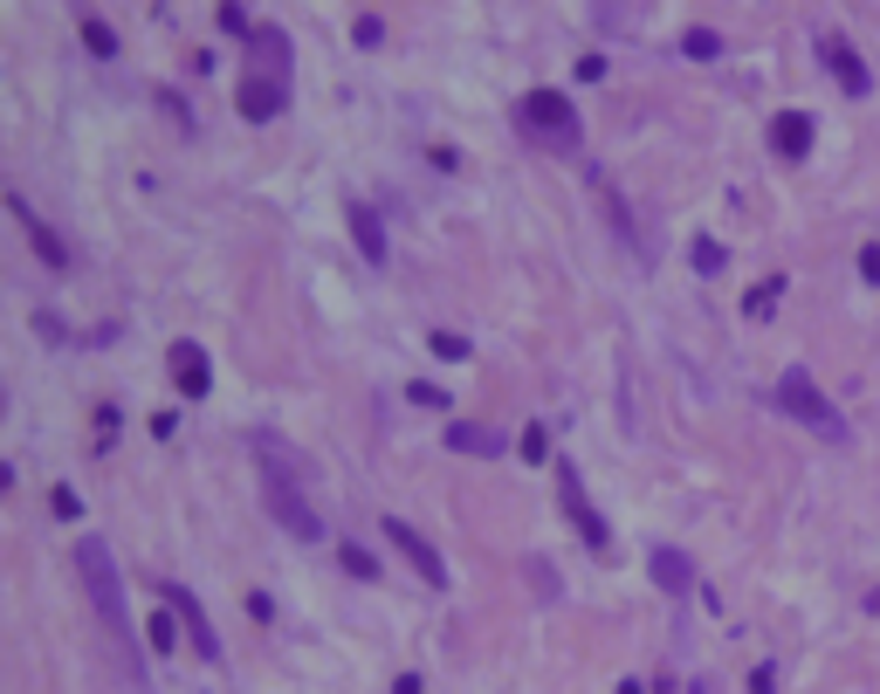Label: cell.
<instances>
[{
    "label": "cell",
    "mask_w": 880,
    "mask_h": 694,
    "mask_svg": "<svg viewBox=\"0 0 880 694\" xmlns=\"http://www.w3.org/2000/svg\"><path fill=\"white\" fill-rule=\"evenodd\" d=\"M406 399H413V406H448V392H440V385H427V378H420V385H413V392H406Z\"/></svg>",
    "instance_id": "obj_27"
},
{
    "label": "cell",
    "mask_w": 880,
    "mask_h": 694,
    "mask_svg": "<svg viewBox=\"0 0 880 694\" xmlns=\"http://www.w3.org/2000/svg\"><path fill=\"white\" fill-rule=\"evenodd\" d=\"M351 42H358V48H379V42H385V21H379V14H358V21H351Z\"/></svg>",
    "instance_id": "obj_23"
},
{
    "label": "cell",
    "mask_w": 880,
    "mask_h": 694,
    "mask_svg": "<svg viewBox=\"0 0 880 694\" xmlns=\"http://www.w3.org/2000/svg\"><path fill=\"white\" fill-rule=\"evenodd\" d=\"M393 694H420V674H399V687Z\"/></svg>",
    "instance_id": "obj_32"
},
{
    "label": "cell",
    "mask_w": 880,
    "mask_h": 694,
    "mask_svg": "<svg viewBox=\"0 0 880 694\" xmlns=\"http://www.w3.org/2000/svg\"><path fill=\"white\" fill-rule=\"evenodd\" d=\"M433 357H469V338H454V330H433Z\"/></svg>",
    "instance_id": "obj_26"
},
{
    "label": "cell",
    "mask_w": 880,
    "mask_h": 694,
    "mask_svg": "<svg viewBox=\"0 0 880 694\" xmlns=\"http://www.w3.org/2000/svg\"><path fill=\"white\" fill-rule=\"evenodd\" d=\"M770 406H778L785 420L812 426L819 441H833V447H846V441H853V433H846V413H839V406H833V399L819 392V385H812L805 372H785L778 385H770Z\"/></svg>",
    "instance_id": "obj_2"
},
{
    "label": "cell",
    "mask_w": 880,
    "mask_h": 694,
    "mask_svg": "<svg viewBox=\"0 0 880 694\" xmlns=\"http://www.w3.org/2000/svg\"><path fill=\"white\" fill-rule=\"evenodd\" d=\"M8 214H14V227H21V235L35 241V254H42L48 269H69V248H63V235H56V227H48V220H42V214H35L21 193H8Z\"/></svg>",
    "instance_id": "obj_7"
},
{
    "label": "cell",
    "mask_w": 880,
    "mask_h": 694,
    "mask_svg": "<svg viewBox=\"0 0 880 694\" xmlns=\"http://www.w3.org/2000/svg\"><path fill=\"white\" fill-rule=\"evenodd\" d=\"M221 29H227V35H248V42L262 35V29H255V14H248V8H221Z\"/></svg>",
    "instance_id": "obj_25"
},
{
    "label": "cell",
    "mask_w": 880,
    "mask_h": 694,
    "mask_svg": "<svg viewBox=\"0 0 880 694\" xmlns=\"http://www.w3.org/2000/svg\"><path fill=\"white\" fill-rule=\"evenodd\" d=\"M166 605L179 612V626H187L193 653H200V660H221V639H214V626H206V612H200L193 591H187V584H166Z\"/></svg>",
    "instance_id": "obj_10"
},
{
    "label": "cell",
    "mask_w": 880,
    "mask_h": 694,
    "mask_svg": "<svg viewBox=\"0 0 880 694\" xmlns=\"http://www.w3.org/2000/svg\"><path fill=\"white\" fill-rule=\"evenodd\" d=\"M56 516H63V523H76V516H83V502H76V488H56Z\"/></svg>",
    "instance_id": "obj_28"
},
{
    "label": "cell",
    "mask_w": 880,
    "mask_h": 694,
    "mask_svg": "<svg viewBox=\"0 0 880 694\" xmlns=\"http://www.w3.org/2000/svg\"><path fill=\"white\" fill-rule=\"evenodd\" d=\"M262 502H269V516H275V530H290L296 544H324V516L303 502V488L290 481V475H269V488H262Z\"/></svg>",
    "instance_id": "obj_4"
},
{
    "label": "cell",
    "mask_w": 880,
    "mask_h": 694,
    "mask_svg": "<svg viewBox=\"0 0 880 694\" xmlns=\"http://www.w3.org/2000/svg\"><path fill=\"white\" fill-rule=\"evenodd\" d=\"M145 639H151V647H159V653H172V647H179V612L166 605V612H159V619H151V626H145Z\"/></svg>",
    "instance_id": "obj_20"
},
{
    "label": "cell",
    "mask_w": 880,
    "mask_h": 694,
    "mask_svg": "<svg viewBox=\"0 0 880 694\" xmlns=\"http://www.w3.org/2000/svg\"><path fill=\"white\" fill-rule=\"evenodd\" d=\"M248 76H275V83H290V42H282V29H262L248 42Z\"/></svg>",
    "instance_id": "obj_14"
},
{
    "label": "cell",
    "mask_w": 880,
    "mask_h": 694,
    "mask_svg": "<svg viewBox=\"0 0 880 694\" xmlns=\"http://www.w3.org/2000/svg\"><path fill=\"white\" fill-rule=\"evenodd\" d=\"M76 571H83V591H90L97 619L111 626V653H117V667H124L132 681H145L138 626H132V612H124V584H117V564H111V550H103L97 536H83V544H76Z\"/></svg>",
    "instance_id": "obj_1"
},
{
    "label": "cell",
    "mask_w": 880,
    "mask_h": 694,
    "mask_svg": "<svg viewBox=\"0 0 880 694\" xmlns=\"http://www.w3.org/2000/svg\"><path fill=\"white\" fill-rule=\"evenodd\" d=\"M681 56H688V62H715V56H722V35H709V29H688Z\"/></svg>",
    "instance_id": "obj_19"
},
{
    "label": "cell",
    "mask_w": 880,
    "mask_h": 694,
    "mask_svg": "<svg viewBox=\"0 0 880 694\" xmlns=\"http://www.w3.org/2000/svg\"><path fill=\"white\" fill-rule=\"evenodd\" d=\"M345 220H351V241H358V254H365L372 269H385V227H379V207L351 200V207H345Z\"/></svg>",
    "instance_id": "obj_12"
},
{
    "label": "cell",
    "mask_w": 880,
    "mask_h": 694,
    "mask_svg": "<svg viewBox=\"0 0 880 694\" xmlns=\"http://www.w3.org/2000/svg\"><path fill=\"white\" fill-rule=\"evenodd\" d=\"M749 694H778V674H770V667H757V674H749Z\"/></svg>",
    "instance_id": "obj_30"
},
{
    "label": "cell",
    "mask_w": 880,
    "mask_h": 694,
    "mask_svg": "<svg viewBox=\"0 0 880 694\" xmlns=\"http://www.w3.org/2000/svg\"><path fill=\"white\" fill-rule=\"evenodd\" d=\"M688 262H695V275H722V262H730V254H722V248H715V241L702 235V241L688 248Z\"/></svg>",
    "instance_id": "obj_21"
},
{
    "label": "cell",
    "mask_w": 880,
    "mask_h": 694,
    "mask_svg": "<svg viewBox=\"0 0 880 694\" xmlns=\"http://www.w3.org/2000/svg\"><path fill=\"white\" fill-rule=\"evenodd\" d=\"M440 441H448L454 454H488V460L503 454V433H488V426H475V420H454L448 433H440Z\"/></svg>",
    "instance_id": "obj_16"
},
{
    "label": "cell",
    "mask_w": 880,
    "mask_h": 694,
    "mask_svg": "<svg viewBox=\"0 0 880 694\" xmlns=\"http://www.w3.org/2000/svg\"><path fill=\"white\" fill-rule=\"evenodd\" d=\"M867 612H880V584H873V591H867Z\"/></svg>",
    "instance_id": "obj_33"
},
{
    "label": "cell",
    "mask_w": 880,
    "mask_h": 694,
    "mask_svg": "<svg viewBox=\"0 0 880 694\" xmlns=\"http://www.w3.org/2000/svg\"><path fill=\"white\" fill-rule=\"evenodd\" d=\"M646 571H654V584L667 591V599H681V591H695V564H688L681 550H654V564H646Z\"/></svg>",
    "instance_id": "obj_15"
},
{
    "label": "cell",
    "mask_w": 880,
    "mask_h": 694,
    "mask_svg": "<svg viewBox=\"0 0 880 694\" xmlns=\"http://www.w3.org/2000/svg\"><path fill=\"white\" fill-rule=\"evenodd\" d=\"M819 56H825V69H833V83H839L846 96H867V90H873V69H867L860 56H853V42H846V35H825V42H819Z\"/></svg>",
    "instance_id": "obj_8"
},
{
    "label": "cell",
    "mask_w": 880,
    "mask_h": 694,
    "mask_svg": "<svg viewBox=\"0 0 880 694\" xmlns=\"http://www.w3.org/2000/svg\"><path fill=\"white\" fill-rule=\"evenodd\" d=\"M282 104H290V83H275V76H241V117L269 124Z\"/></svg>",
    "instance_id": "obj_11"
},
{
    "label": "cell",
    "mask_w": 880,
    "mask_h": 694,
    "mask_svg": "<svg viewBox=\"0 0 880 694\" xmlns=\"http://www.w3.org/2000/svg\"><path fill=\"white\" fill-rule=\"evenodd\" d=\"M778 296H785V282H757V289L743 296V317H770V310H778Z\"/></svg>",
    "instance_id": "obj_18"
},
{
    "label": "cell",
    "mask_w": 880,
    "mask_h": 694,
    "mask_svg": "<svg viewBox=\"0 0 880 694\" xmlns=\"http://www.w3.org/2000/svg\"><path fill=\"white\" fill-rule=\"evenodd\" d=\"M76 29H83V48H90V56H103V62H111V56H117V35H111V29H103V21H97V14H76Z\"/></svg>",
    "instance_id": "obj_17"
},
{
    "label": "cell",
    "mask_w": 880,
    "mask_h": 694,
    "mask_svg": "<svg viewBox=\"0 0 880 694\" xmlns=\"http://www.w3.org/2000/svg\"><path fill=\"white\" fill-rule=\"evenodd\" d=\"M385 544H393V550H399V557H406V564H413V571H420V578L433 584V591H440V584H448V564H440V550H433V544H427V536H420V530H413L406 516H385Z\"/></svg>",
    "instance_id": "obj_6"
},
{
    "label": "cell",
    "mask_w": 880,
    "mask_h": 694,
    "mask_svg": "<svg viewBox=\"0 0 880 694\" xmlns=\"http://www.w3.org/2000/svg\"><path fill=\"white\" fill-rule=\"evenodd\" d=\"M166 365H172V385H179L187 399H206V385H214V365H206V351H200L193 338L166 344Z\"/></svg>",
    "instance_id": "obj_9"
},
{
    "label": "cell",
    "mask_w": 880,
    "mask_h": 694,
    "mask_svg": "<svg viewBox=\"0 0 880 694\" xmlns=\"http://www.w3.org/2000/svg\"><path fill=\"white\" fill-rule=\"evenodd\" d=\"M770 151H778V159H805L812 151V117L805 111H778L770 117Z\"/></svg>",
    "instance_id": "obj_13"
},
{
    "label": "cell",
    "mask_w": 880,
    "mask_h": 694,
    "mask_svg": "<svg viewBox=\"0 0 880 694\" xmlns=\"http://www.w3.org/2000/svg\"><path fill=\"white\" fill-rule=\"evenodd\" d=\"M860 275H867V282H880V248H860Z\"/></svg>",
    "instance_id": "obj_31"
},
{
    "label": "cell",
    "mask_w": 880,
    "mask_h": 694,
    "mask_svg": "<svg viewBox=\"0 0 880 694\" xmlns=\"http://www.w3.org/2000/svg\"><path fill=\"white\" fill-rule=\"evenodd\" d=\"M606 76V56H578V83H599Z\"/></svg>",
    "instance_id": "obj_29"
},
{
    "label": "cell",
    "mask_w": 880,
    "mask_h": 694,
    "mask_svg": "<svg viewBox=\"0 0 880 694\" xmlns=\"http://www.w3.org/2000/svg\"><path fill=\"white\" fill-rule=\"evenodd\" d=\"M557 502H564V516H572V530L585 536V550H612V530H606L599 509L585 502V481H578L572 460H557Z\"/></svg>",
    "instance_id": "obj_5"
},
{
    "label": "cell",
    "mask_w": 880,
    "mask_h": 694,
    "mask_svg": "<svg viewBox=\"0 0 880 694\" xmlns=\"http://www.w3.org/2000/svg\"><path fill=\"white\" fill-rule=\"evenodd\" d=\"M338 557H345V571H351V578H379V557H372V550H358V544H345Z\"/></svg>",
    "instance_id": "obj_24"
},
{
    "label": "cell",
    "mask_w": 880,
    "mask_h": 694,
    "mask_svg": "<svg viewBox=\"0 0 880 694\" xmlns=\"http://www.w3.org/2000/svg\"><path fill=\"white\" fill-rule=\"evenodd\" d=\"M516 124H523L537 145H551V151H578L585 145V124L572 111V96H557V90H530L523 104H516Z\"/></svg>",
    "instance_id": "obj_3"
},
{
    "label": "cell",
    "mask_w": 880,
    "mask_h": 694,
    "mask_svg": "<svg viewBox=\"0 0 880 694\" xmlns=\"http://www.w3.org/2000/svg\"><path fill=\"white\" fill-rule=\"evenodd\" d=\"M516 454H523V460H537V468H543V460H551V426H523V441H516Z\"/></svg>",
    "instance_id": "obj_22"
}]
</instances>
